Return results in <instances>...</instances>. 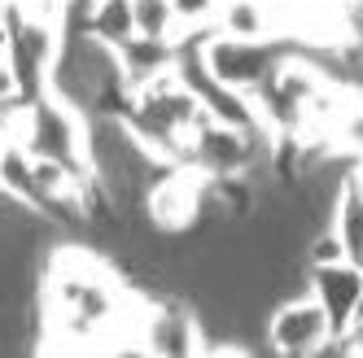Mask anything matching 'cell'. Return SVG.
<instances>
[{"instance_id": "6da1fadb", "label": "cell", "mask_w": 363, "mask_h": 358, "mask_svg": "<svg viewBox=\"0 0 363 358\" xmlns=\"http://www.w3.org/2000/svg\"><path fill=\"white\" fill-rule=\"evenodd\" d=\"M22 149L31 158H53V162H66L74 171L92 175V166H88V114L53 92L31 100V122H27Z\"/></svg>"}, {"instance_id": "7a4b0ae2", "label": "cell", "mask_w": 363, "mask_h": 358, "mask_svg": "<svg viewBox=\"0 0 363 358\" xmlns=\"http://www.w3.org/2000/svg\"><path fill=\"white\" fill-rule=\"evenodd\" d=\"M206 192H211V179H206L197 166L189 162H167L158 171V179L149 184L140 210L149 219L153 232L162 236H184L201 223V210H206Z\"/></svg>"}, {"instance_id": "3957f363", "label": "cell", "mask_w": 363, "mask_h": 358, "mask_svg": "<svg viewBox=\"0 0 363 358\" xmlns=\"http://www.w3.org/2000/svg\"><path fill=\"white\" fill-rule=\"evenodd\" d=\"M294 40L272 35V40H228V35H211L201 44V62L219 83L237 88V92H254L272 79V70L294 53Z\"/></svg>"}, {"instance_id": "277c9868", "label": "cell", "mask_w": 363, "mask_h": 358, "mask_svg": "<svg viewBox=\"0 0 363 358\" xmlns=\"http://www.w3.org/2000/svg\"><path fill=\"white\" fill-rule=\"evenodd\" d=\"M328 341H333V323L324 315V306L311 297L306 289L280 297L272 311H267V319H263V345L272 354L315 358V354L328 350Z\"/></svg>"}, {"instance_id": "5b68a950", "label": "cell", "mask_w": 363, "mask_h": 358, "mask_svg": "<svg viewBox=\"0 0 363 358\" xmlns=\"http://www.w3.org/2000/svg\"><path fill=\"white\" fill-rule=\"evenodd\" d=\"M206 350V328L193 311L189 297H158L145 293L140 306V354H162V358H189Z\"/></svg>"}, {"instance_id": "8992f818", "label": "cell", "mask_w": 363, "mask_h": 358, "mask_svg": "<svg viewBox=\"0 0 363 358\" xmlns=\"http://www.w3.org/2000/svg\"><path fill=\"white\" fill-rule=\"evenodd\" d=\"M306 293L324 306V315H328V323H333V337H337V332H346V328L359 319V301H363V267H354L350 258L306 267Z\"/></svg>"}, {"instance_id": "52a82bcc", "label": "cell", "mask_w": 363, "mask_h": 358, "mask_svg": "<svg viewBox=\"0 0 363 358\" xmlns=\"http://www.w3.org/2000/svg\"><path fill=\"white\" fill-rule=\"evenodd\" d=\"M175 57L179 48L175 40H153V35H132L127 44H118V62H123V74H127V88H145L149 79L175 70Z\"/></svg>"}, {"instance_id": "ba28073f", "label": "cell", "mask_w": 363, "mask_h": 358, "mask_svg": "<svg viewBox=\"0 0 363 358\" xmlns=\"http://www.w3.org/2000/svg\"><path fill=\"white\" fill-rule=\"evenodd\" d=\"M215 35H228V40H272L276 35L272 0H223L219 18H215Z\"/></svg>"}, {"instance_id": "9c48e42d", "label": "cell", "mask_w": 363, "mask_h": 358, "mask_svg": "<svg viewBox=\"0 0 363 358\" xmlns=\"http://www.w3.org/2000/svg\"><path fill=\"white\" fill-rule=\"evenodd\" d=\"M328 227L342 241L346 258L354 267H363V192L354 184H342L333 197V210H328Z\"/></svg>"}, {"instance_id": "30bf717a", "label": "cell", "mask_w": 363, "mask_h": 358, "mask_svg": "<svg viewBox=\"0 0 363 358\" xmlns=\"http://www.w3.org/2000/svg\"><path fill=\"white\" fill-rule=\"evenodd\" d=\"M0 192L40 210V179H35V158L22 144H0Z\"/></svg>"}, {"instance_id": "8fae6325", "label": "cell", "mask_w": 363, "mask_h": 358, "mask_svg": "<svg viewBox=\"0 0 363 358\" xmlns=\"http://www.w3.org/2000/svg\"><path fill=\"white\" fill-rule=\"evenodd\" d=\"M84 31H88L92 40H101V44H110V48L127 44V40L136 35V13H132V0H101V5L88 13Z\"/></svg>"}, {"instance_id": "7c38bea8", "label": "cell", "mask_w": 363, "mask_h": 358, "mask_svg": "<svg viewBox=\"0 0 363 358\" xmlns=\"http://www.w3.org/2000/svg\"><path fill=\"white\" fill-rule=\"evenodd\" d=\"M132 13H136V35H153V40H175L179 35L171 0H132Z\"/></svg>"}, {"instance_id": "4fadbf2b", "label": "cell", "mask_w": 363, "mask_h": 358, "mask_svg": "<svg viewBox=\"0 0 363 358\" xmlns=\"http://www.w3.org/2000/svg\"><path fill=\"white\" fill-rule=\"evenodd\" d=\"M219 5H223V0H171L179 31H215Z\"/></svg>"}, {"instance_id": "5bb4252c", "label": "cell", "mask_w": 363, "mask_h": 358, "mask_svg": "<svg viewBox=\"0 0 363 358\" xmlns=\"http://www.w3.org/2000/svg\"><path fill=\"white\" fill-rule=\"evenodd\" d=\"M18 5L35 18H53V22H62V13H66V0H18Z\"/></svg>"}, {"instance_id": "9a60e30c", "label": "cell", "mask_w": 363, "mask_h": 358, "mask_svg": "<svg viewBox=\"0 0 363 358\" xmlns=\"http://www.w3.org/2000/svg\"><path fill=\"white\" fill-rule=\"evenodd\" d=\"M359 319H363V301H359Z\"/></svg>"}]
</instances>
